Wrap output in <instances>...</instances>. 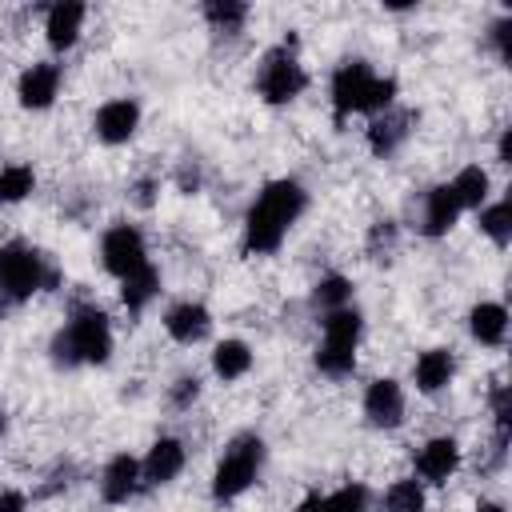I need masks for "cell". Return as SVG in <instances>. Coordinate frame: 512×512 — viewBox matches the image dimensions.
Segmentation results:
<instances>
[{
  "label": "cell",
  "instance_id": "10",
  "mask_svg": "<svg viewBox=\"0 0 512 512\" xmlns=\"http://www.w3.org/2000/svg\"><path fill=\"white\" fill-rule=\"evenodd\" d=\"M364 416L376 424V428H396L404 420V392L392 376H380L368 384L364 392Z\"/></svg>",
  "mask_w": 512,
  "mask_h": 512
},
{
  "label": "cell",
  "instance_id": "4",
  "mask_svg": "<svg viewBox=\"0 0 512 512\" xmlns=\"http://www.w3.org/2000/svg\"><path fill=\"white\" fill-rule=\"evenodd\" d=\"M360 312L348 304V308H336V312H324V340L316 348V368L324 376H348L356 368V344H360Z\"/></svg>",
  "mask_w": 512,
  "mask_h": 512
},
{
  "label": "cell",
  "instance_id": "22",
  "mask_svg": "<svg viewBox=\"0 0 512 512\" xmlns=\"http://www.w3.org/2000/svg\"><path fill=\"white\" fill-rule=\"evenodd\" d=\"M212 368L220 380H240L252 368V348L244 340H220L212 352Z\"/></svg>",
  "mask_w": 512,
  "mask_h": 512
},
{
  "label": "cell",
  "instance_id": "13",
  "mask_svg": "<svg viewBox=\"0 0 512 512\" xmlns=\"http://www.w3.org/2000/svg\"><path fill=\"white\" fill-rule=\"evenodd\" d=\"M136 488H140V460L128 456V452L112 456L100 472V496L108 504H128L136 496Z\"/></svg>",
  "mask_w": 512,
  "mask_h": 512
},
{
  "label": "cell",
  "instance_id": "8",
  "mask_svg": "<svg viewBox=\"0 0 512 512\" xmlns=\"http://www.w3.org/2000/svg\"><path fill=\"white\" fill-rule=\"evenodd\" d=\"M100 260H104V268H108L116 280H128L132 272H140L144 264H152V260H148V248H144V236H140V228H132V224H112V228L104 232V240H100Z\"/></svg>",
  "mask_w": 512,
  "mask_h": 512
},
{
  "label": "cell",
  "instance_id": "28",
  "mask_svg": "<svg viewBox=\"0 0 512 512\" xmlns=\"http://www.w3.org/2000/svg\"><path fill=\"white\" fill-rule=\"evenodd\" d=\"M512 208H508V200H496V204H488V208H480V232L484 236H492L500 248L508 244V236H512Z\"/></svg>",
  "mask_w": 512,
  "mask_h": 512
},
{
  "label": "cell",
  "instance_id": "17",
  "mask_svg": "<svg viewBox=\"0 0 512 512\" xmlns=\"http://www.w3.org/2000/svg\"><path fill=\"white\" fill-rule=\"evenodd\" d=\"M452 372H456V360H452L448 348H428V352H420V360H416V368H412L416 388L428 392V396L440 392V388H448Z\"/></svg>",
  "mask_w": 512,
  "mask_h": 512
},
{
  "label": "cell",
  "instance_id": "11",
  "mask_svg": "<svg viewBox=\"0 0 512 512\" xmlns=\"http://www.w3.org/2000/svg\"><path fill=\"white\" fill-rule=\"evenodd\" d=\"M184 460H188L184 444H180L176 436H160V440L148 448V456L140 460V480H144V484H172V480L180 476Z\"/></svg>",
  "mask_w": 512,
  "mask_h": 512
},
{
  "label": "cell",
  "instance_id": "20",
  "mask_svg": "<svg viewBox=\"0 0 512 512\" xmlns=\"http://www.w3.org/2000/svg\"><path fill=\"white\" fill-rule=\"evenodd\" d=\"M460 216V204L452 196L448 184H436L428 196H424V236H444Z\"/></svg>",
  "mask_w": 512,
  "mask_h": 512
},
{
  "label": "cell",
  "instance_id": "29",
  "mask_svg": "<svg viewBox=\"0 0 512 512\" xmlns=\"http://www.w3.org/2000/svg\"><path fill=\"white\" fill-rule=\"evenodd\" d=\"M328 500V512H368V488L364 484H344Z\"/></svg>",
  "mask_w": 512,
  "mask_h": 512
},
{
  "label": "cell",
  "instance_id": "31",
  "mask_svg": "<svg viewBox=\"0 0 512 512\" xmlns=\"http://www.w3.org/2000/svg\"><path fill=\"white\" fill-rule=\"evenodd\" d=\"M508 32H512V20L504 16V20H496V28H492V40H496V52H500V60H512V44H508Z\"/></svg>",
  "mask_w": 512,
  "mask_h": 512
},
{
  "label": "cell",
  "instance_id": "27",
  "mask_svg": "<svg viewBox=\"0 0 512 512\" xmlns=\"http://www.w3.org/2000/svg\"><path fill=\"white\" fill-rule=\"evenodd\" d=\"M312 296H316V304H320L324 312L348 308V304H352V280H348V276H336V272H332V276H324V280L316 284V292H312Z\"/></svg>",
  "mask_w": 512,
  "mask_h": 512
},
{
  "label": "cell",
  "instance_id": "30",
  "mask_svg": "<svg viewBox=\"0 0 512 512\" xmlns=\"http://www.w3.org/2000/svg\"><path fill=\"white\" fill-rule=\"evenodd\" d=\"M196 396H200V380H196V376H180V380L172 384V404H176V408H188Z\"/></svg>",
  "mask_w": 512,
  "mask_h": 512
},
{
  "label": "cell",
  "instance_id": "9",
  "mask_svg": "<svg viewBox=\"0 0 512 512\" xmlns=\"http://www.w3.org/2000/svg\"><path fill=\"white\" fill-rule=\"evenodd\" d=\"M92 128H96V136H100L104 144H124V140H132V132L140 128V104L128 100V96L104 100V104L96 108Z\"/></svg>",
  "mask_w": 512,
  "mask_h": 512
},
{
  "label": "cell",
  "instance_id": "6",
  "mask_svg": "<svg viewBox=\"0 0 512 512\" xmlns=\"http://www.w3.org/2000/svg\"><path fill=\"white\" fill-rule=\"evenodd\" d=\"M52 280L44 256L24 244V240H8L0 244V292L12 300H28L32 292H40Z\"/></svg>",
  "mask_w": 512,
  "mask_h": 512
},
{
  "label": "cell",
  "instance_id": "33",
  "mask_svg": "<svg viewBox=\"0 0 512 512\" xmlns=\"http://www.w3.org/2000/svg\"><path fill=\"white\" fill-rule=\"evenodd\" d=\"M296 512H328V500H324L320 492H312V496H304V500L296 504Z\"/></svg>",
  "mask_w": 512,
  "mask_h": 512
},
{
  "label": "cell",
  "instance_id": "21",
  "mask_svg": "<svg viewBox=\"0 0 512 512\" xmlns=\"http://www.w3.org/2000/svg\"><path fill=\"white\" fill-rule=\"evenodd\" d=\"M448 188H452V196H456V204L464 212V208H484V200L492 192V180H488V172L480 164H468V168L456 172V180Z\"/></svg>",
  "mask_w": 512,
  "mask_h": 512
},
{
  "label": "cell",
  "instance_id": "32",
  "mask_svg": "<svg viewBox=\"0 0 512 512\" xmlns=\"http://www.w3.org/2000/svg\"><path fill=\"white\" fill-rule=\"evenodd\" d=\"M0 512H28V496L16 488H0Z\"/></svg>",
  "mask_w": 512,
  "mask_h": 512
},
{
  "label": "cell",
  "instance_id": "3",
  "mask_svg": "<svg viewBox=\"0 0 512 512\" xmlns=\"http://www.w3.org/2000/svg\"><path fill=\"white\" fill-rule=\"evenodd\" d=\"M52 356L56 364H104L112 356V328H108V316L92 304H80L72 308L64 332H56L52 340Z\"/></svg>",
  "mask_w": 512,
  "mask_h": 512
},
{
  "label": "cell",
  "instance_id": "2",
  "mask_svg": "<svg viewBox=\"0 0 512 512\" xmlns=\"http://www.w3.org/2000/svg\"><path fill=\"white\" fill-rule=\"evenodd\" d=\"M396 100V80L392 76H376L364 60H344L332 72V108L336 120L352 116V112H388Z\"/></svg>",
  "mask_w": 512,
  "mask_h": 512
},
{
  "label": "cell",
  "instance_id": "12",
  "mask_svg": "<svg viewBox=\"0 0 512 512\" xmlns=\"http://www.w3.org/2000/svg\"><path fill=\"white\" fill-rule=\"evenodd\" d=\"M56 92H60V68H56L52 60H40V64L24 68V76H20V84H16L20 104L32 108V112L48 108V104L56 100Z\"/></svg>",
  "mask_w": 512,
  "mask_h": 512
},
{
  "label": "cell",
  "instance_id": "34",
  "mask_svg": "<svg viewBox=\"0 0 512 512\" xmlns=\"http://www.w3.org/2000/svg\"><path fill=\"white\" fill-rule=\"evenodd\" d=\"M500 164H512V132L504 128V136H500Z\"/></svg>",
  "mask_w": 512,
  "mask_h": 512
},
{
  "label": "cell",
  "instance_id": "25",
  "mask_svg": "<svg viewBox=\"0 0 512 512\" xmlns=\"http://www.w3.org/2000/svg\"><path fill=\"white\" fill-rule=\"evenodd\" d=\"M36 188V176L28 164H8L0 168V204H20Z\"/></svg>",
  "mask_w": 512,
  "mask_h": 512
},
{
  "label": "cell",
  "instance_id": "14",
  "mask_svg": "<svg viewBox=\"0 0 512 512\" xmlns=\"http://www.w3.org/2000/svg\"><path fill=\"white\" fill-rule=\"evenodd\" d=\"M164 328H168V336H172L176 344H200V340L208 336V328H212V316H208L204 304L180 300V304H172V308L164 312Z\"/></svg>",
  "mask_w": 512,
  "mask_h": 512
},
{
  "label": "cell",
  "instance_id": "35",
  "mask_svg": "<svg viewBox=\"0 0 512 512\" xmlns=\"http://www.w3.org/2000/svg\"><path fill=\"white\" fill-rule=\"evenodd\" d=\"M476 512H504V508H500V504H488V500H484V504H476Z\"/></svg>",
  "mask_w": 512,
  "mask_h": 512
},
{
  "label": "cell",
  "instance_id": "15",
  "mask_svg": "<svg viewBox=\"0 0 512 512\" xmlns=\"http://www.w3.org/2000/svg\"><path fill=\"white\" fill-rule=\"evenodd\" d=\"M460 468V444L452 436H436L416 452V472L428 484H448V476Z\"/></svg>",
  "mask_w": 512,
  "mask_h": 512
},
{
  "label": "cell",
  "instance_id": "23",
  "mask_svg": "<svg viewBox=\"0 0 512 512\" xmlns=\"http://www.w3.org/2000/svg\"><path fill=\"white\" fill-rule=\"evenodd\" d=\"M156 292H160V272H156L152 264H144V268L132 272L128 280H120V300L128 304V312H140Z\"/></svg>",
  "mask_w": 512,
  "mask_h": 512
},
{
  "label": "cell",
  "instance_id": "5",
  "mask_svg": "<svg viewBox=\"0 0 512 512\" xmlns=\"http://www.w3.org/2000/svg\"><path fill=\"white\" fill-rule=\"evenodd\" d=\"M260 464H264V440L252 436V432L236 436V440L224 448V456H220V464H216V472H212V496H216V500H236L240 492L252 488Z\"/></svg>",
  "mask_w": 512,
  "mask_h": 512
},
{
  "label": "cell",
  "instance_id": "36",
  "mask_svg": "<svg viewBox=\"0 0 512 512\" xmlns=\"http://www.w3.org/2000/svg\"><path fill=\"white\" fill-rule=\"evenodd\" d=\"M8 432V416H4V408H0V436Z\"/></svg>",
  "mask_w": 512,
  "mask_h": 512
},
{
  "label": "cell",
  "instance_id": "19",
  "mask_svg": "<svg viewBox=\"0 0 512 512\" xmlns=\"http://www.w3.org/2000/svg\"><path fill=\"white\" fill-rule=\"evenodd\" d=\"M468 328H472V336H476L480 344L496 348V344H504V336H508V308L496 304V300H484V304H476V308L468 312Z\"/></svg>",
  "mask_w": 512,
  "mask_h": 512
},
{
  "label": "cell",
  "instance_id": "7",
  "mask_svg": "<svg viewBox=\"0 0 512 512\" xmlns=\"http://www.w3.org/2000/svg\"><path fill=\"white\" fill-rule=\"evenodd\" d=\"M304 84H308V76H304L296 52H292V40H284L280 48H272V52L264 56L260 76H256V88H260V96H264L268 104H288V100H296V96L304 92Z\"/></svg>",
  "mask_w": 512,
  "mask_h": 512
},
{
  "label": "cell",
  "instance_id": "18",
  "mask_svg": "<svg viewBox=\"0 0 512 512\" xmlns=\"http://www.w3.org/2000/svg\"><path fill=\"white\" fill-rule=\"evenodd\" d=\"M408 124H412V112H392V108H388L384 116L372 120V128H368V148H372L376 156H392V152L404 144Z\"/></svg>",
  "mask_w": 512,
  "mask_h": 512
},
{
  "label": "cell",
  "instance_id": "26",
  "mask_svg": "<svg viewBox=\"0 0 512 512\" xmlns=\"http://www.w3.org/2000/svg\"><path fill=\"white\" fill-rule=\"evenodd\" d=\"M204 20L216 32H240V24L248 20V8L240 0H208L204 4Z\"/></svg>",
  "mask_w": 512,
  "mask_h": 512
},
{
  "label": "cell",
  "instance_id": "1",
  "mask_svg": "<svg viewBox=\"0 0 512 512\" xmlns=\"http://www.w3.org/2000/svg\"><path fill=\"white\" fill-rule=\"evenodd\" d=\"M304 208H308V192H304L300 180L284 176V180L264 184L260 196L252 200L248 216H244V252H252V256L276 252Z\"/></svg>",
  "mask_w": 512,
  "mask_h": 512
},
{
  "label": "cell",
  "instance_id": "16",
  "mask_svg": "<svg viewBox=\"0 0 512 512\" xmlns=\"http://www.w3.org/2000/svg\"><path fill=\"white\" fill-rule=\"evenodd\" d=\"M80 28H84V4H52L48 8V20H44V32H48V44L56 52L72 48L80 40Z\"/></svg>",
  "mask_w": 512,
  "mask_h": 512
},
{
  "label": "cell",
  "instance_id": "24",
  "mask_svg": "<svg viewBox=\"0 0 512 512\" xmlns=\"http://www.w3.org/2000/svg\"><path fill=\"white\" fill-rule=\"evenodd\" d=\"M424 508H428V496L420 480H396L384 492V512H424Z\"/></svg>",
  "mask_w": 512,
  "mask_h": 512
}]
</instances>
